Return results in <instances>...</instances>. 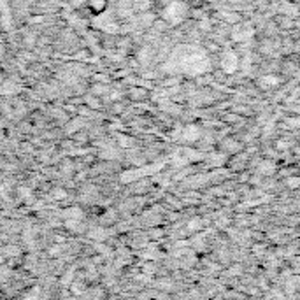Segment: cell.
<instances>
[{
  "instance_id": "5",
  "label": "cell",
  "mask_w": 300,
  "mask_h": 300,
  "mask_svg": "<svg viewBox=\"0 0 300 300\" xmlns=\"http://www.w3.org/2000/svg\"><path fill=\"white\" fill-rule=\"evenodd\" d=\"M272 170H274V163H270V162H265L263 165L260 167V172H261V174H265V172L270 174Z\"/></svg>"
},
{
  "instance_id": "10",
  "label": "cell",
  "mask_w": 300,
  "mask_h": 300,
  "mask_svg": "<svg viewBox=\"0 0 300 300\" xmlns=\"http://www.w3.org/2000/svg\"><path fill=\"white\" fill-rule=\"evenodd\" d=\"M209 50H211V51H218V46H216V44H209Z\"/></svg>"
},
{
  "instance_id": "4",
  "label": "cell",
  "mask_w": 300,
  "mask_h": 300,
  "mask_svg": "<svg viewBox=\"0 0 300 300\" xmlns=\"http://www.w3.org/2000/svg\"><path fill=\"white\" fill-rule=\"evenodd\" d=\"M223 148H225L226 151H230V153H235V151H239V149H240V146H239V142H235V141H225V142H223Z\"/></svg>"
},
{
  "instance_id": "8",
  "label": "cell",
  "mask_w": 300,
  "mask_h": 300,
  "mask_svg": "<svg viewBox=\"0 0 300 300\" xmlns=\"http://www.w3.org/2000/svg\"><path fill=\"white\" fill-rule=\"evenodd\" d=\"M288 186H300V179H289L288 181Z\"/></svg>"
},
{
  "instance_id": "2",
  "label": "cell",
  "mask_w": 300,
  "mask_h": 300,
  "mask_svg": "<svg viewBox=\"0 0 300 300\" xmlns=\"http://www.w3.org/2000/svg\"><path fill=\"white\" fill-rule=\"evenodd\" d=\"M200 137V130H198V127H195V125H190V127L184 128L183 132V139L188 142H193L197 141V139Z\"/></svg>"
},
{
  "instance_id": "9",
  "label": "cell",
  "mask_w": 300,
  "mask_h": 300,
  "mask_svg": "<svg viewBox=\"0 0 300 300\" xmlns=\"http://www.w3.org/2000/svg\"><path fill=\"white\" fill-rule=\"evenodd\" d=\"M286 148H288V144H286L284 141H279L277 142V149H286Z\"/></svg>"
},
{
  "instance_id": "7",
  "label": "cell",
  "mask_w": 300,
  "mask_h": 300,
  "mask_svg": "<svg viewBox=\"0 0 300 300\" xmlns=\"http://www.w3.org/2000/svg\"><path fill=\"white\" fill-rule=\"evenodd\" d=\"M86 102L90 104V107H93V109H97V107H100V102L97 99H93V97H86Z\"/></svg>"
},
{
  "instance_id": "1",
  "label": "cell",
  "mask_w": 300,
  "mask_h": 300,
  "mask_svg": "<svg viewBox=\"0 0 300 300\" xmlns=\"http://www.w3.org/2000/svg\"><path fill=\"white\" fill-rule=\"evenodd\" d=\"M183 18H184L183 4H172V6H169V9L165 11V20L169 23H172V25H177Z\"/></svg>"
},
{
  "instance_id": "6",
  "label": "cell",
  "mask_w": 300,
  "mask_h": 300,
  "mask_svg": "<svg viewBox=\"0 0 300 300\" xmlns=\"http://www.w3.org/2000/svg\"><path fill=\"white\" fill-rule=\"evenodd\" d=\"M261 85H267V86H270V85H277V79L272 78V76H267V78H263V81H261Z\"/></svg>"
},
{
  "instance_id": "3",
  "label": "cell",
  "mask_w": 300,
  "mask_h": 300,
  "mask_svg": "<svg viewBox=\"0 0 300 300\" xmlns=\"http://www.w3.org/2000/svg\"><path fill=\"white\" fill-rule=\"evenodd\" d=\"M237 58H235V55L233 53H226V57L223 58V67H225V71H228V72H232L233 69L237 67Z\"/></svg>"
}]
</instances>
